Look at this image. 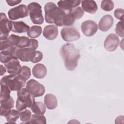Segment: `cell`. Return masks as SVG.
I'll list each match as a JSON object with an SVG mask.
<instances>
[{
  "instance_id": "17",
  "label": "cell",
  "mask_w": 124,
  "mask_h": 124,
  "mask_svg": "<svg viewBox=\"0 0 124 124\" xmlns=\"http://www.w3.org/2000/svg\"><path fill=\"white\" fill-rule=\"evenodd\" d=\"M81 2V1L78 0H59L57 3L59 8L63 10L69 11L77 7Z\"/></svg>"
},
{
  "instance_id": "33",
  "label": "cell",
  "mask_w": 124,
  "mask_h": 124,
  "mask_svg": "<svg viewBox=\"0 0 124 124\" xmlns=\"http://www.w3.org/2000/svg\"><path fill=\"white\" fill-rule=\"evenodd\" d=\"M115 31L116 34L121 37H123L124 36V27H123V21H119L116 24Z\"/></svg>"
},
{
  "instance_id": "9",
  "label": "cell",
  "mask_w": 124,
  "mask_h": 124,
  "mask_svg": "<svg viewBox=\"0 0 124 124\" xmlns=\"http://www.w3.org/2000/svg\"><path fill=\"white\" fill-rule=\"evenodd\" d=\"M28 15L29 11L28 7L24 4H20L16 7L13 8L8 12V17L11 20L24 18L28 16Z\"/></svg>"
},
{
  "instance_id": "26",
  "label": "cell",
  "mask_w": 124,
  "mask_h": 124,
  "mask_svg": "<svg viewBox=\"0 0 124 124\" xmlns=\"http://www.w3.org/2000/svg\"><path fill=\"white\" fill-rule=\"evenodd\" d=\"M46 123V118L43 115L33 114L32 115L30 120L27 122L26 124H43Z\"/></svg>"
},
{
  "instance_id": "24",
  "label": "cell",
  "mask_w": 124,
  "mask_h": 124,
  "mask_svg": "<svg viewBox=\"0 0 124 124\" xmlns=\"http://www.w3.org/2000/svg\"><path fill=\"white\" fill-rule=\"evenodd\" d=\"M42 29L41 26H32L30 28L27 34L28 36L31 38H35L39 37L42 33Z\"/></svg>"
},
{
  "instance_id": "5",
  "label": "cell",
  "mask_w": 124,
  "mask_h": 124,
  "mask_svg": "<svg viewBox=\"0 0 124 124\" xmlns=\"http://www.w3.org/2000/svg\"><path fill=\"white\" fill-rule=\"evenodd\" d=\"M18 47L11 45L7 39L1 41L0 59L1 63H6L13 58H17L16 51ZM18 59V58H17Z\"/></svg>"
},
{
  "instance_id": "37",
  "label": "cell",
  "mask_w": 124,
  "mask_h": 124,
  "mask_svg": "<svg viewBox=\"0 0 124 124\" xmlns=\"http://www.w3.org/2000/svg\"><path fill=\"white\" fill-rule=\"evenodd\" d=\"M0 75L3 76L6 72V68L4 67H3L2 65H0Z\"/></svg>"
},
{
  "instance_id": "21",
  "label": "cell",
  "mask_w": 124,
  "mask_h": 124,
  "mask_svg": "<svg viewBox=\"0 0 124 124\" xmlns=\"http://www.w3.org/2000/svg\"><path fill=\"white\" fill-rule=\"evenodd\" d=\"M81 6L83 10L90 14H94L97 10L98 7L94 0H82Z\"/></svg>"
},
{
  "instance_id": "15",
  "label": "cell",
  "mask_w": 124,
  "mask_h": 124,
  "mask_svg": "<svg viewBox=\"0 0 124 124\" xmlns=\"http://www.w3.org/2000/svg\"><path fill=\"white\" fill-rule=\"evenodd\" d=\"M43 34L47 40H54L56 38L58 34V28L54 25H47L44 29Z\"/></svg>"
},
{
  "instance_id": "1",
  "label": "cell",
  "mask_w": 124,
  "mask_h": 124,
  "mask_svg": "<svg viewBox=\"0 0 124 124\" xmlns=\"http://www.w3.org/2000/svg\"><path fill=\"white\" fill-rule=\"evenodd\" d=\"M45 18L46 23H54L56 26H70L72 25L76 18L71 10L65 11L58 7L54 3H46L44 7Z\"/></svg>"
},
{
  "instance_id": "3",
  "label": "cell",
  "mask_w": 124,
  "mask_h": 124,
  "mask_svg": "<svg viewBox=\"0 0 124 124\" xmlns=\"http://www.w3.org/2000/svg\"><path fill=\"white\" fill-rule=\"evenodd\" d=\"M17 98L16 101V108L19 111L31 108L35 103L34 97L26 88H22L17 92Z\"/></svg>"
},
{
  "instance_id": "12",
  "label": "cell",
  "mask_w": 124,
  "mask_h": 124,
  "mask_svg": "<svg viewBox=\"0 0 124 124\" xmlns=\"http://www.w3.org/2000/svg\"><path fill=\"white\" fill-rule=\"evenodd\" d=\"M119 42L120 40L118 36L114 33H110L106 38L104 43V46L107 51L112 52L116 49Z\"/></svg>"
},
{
  "instance_id": "10",
  "label": "cell",
  "mask_w": 124,
  "mask_h": 124,
  "mask_svg": "<svg viewBox=\"0 0 124 124\" xmlns=\"http://www.w3.org/2000/svg\"><path fill=\"white\" fill-rule=\"evenodd\" d=\"M62 39L66 42H73L79 39L80 35L78 31L73 27H64L61 31Z\"/></svg>"
},
{
  "instance_id": "11",
  "label": "cell",
  "mask_w": 124,
  "mask_h": 124,
  "mask_svg": "<svg viewBox=\"0 0 124 124\" xmlns=\"http://www.w3.org/2000/svg\"><path fill=\"white\" fill-rule=\"evenodd\" d=\"M81 30L85 36L90 37L96 33L98 30V26L94 21L87 20L82 23Z\"/></svg>"
},
{
  "instance_id": "31",
  "label": "cell",
  "mask_w": 124,
  "mask_h": 124,
  "mask_svg": "<svg viewBox=\"0 0 124 124\" xmlns=\"http://www.w3.org/2000/svg\"><path fill=\"white\" fill-rule=\"evenodd\" d=\"M71 12L74 15L76 19L81 18L84 15V12L80 7H77L71 9Z\"/></svg>"
},
{
  "instance_id": "23",
  "label": "cell",
  "mask_w": 124,
  "mask_h": 124,
  "mask_svg": "<svg viewBox=\"0 0 124 124\" xmlns=\"http://www.w3.org/2000/svg\"><path fill=\"white\" fill-rule=\"evenodd\" d=\"M31 108L32 112L38 115H44L46 110L45 105L41 102H35Z\"/></svg>"
},
{
  "instance_id": "6",
  "label": "cell",
  "mask_w": 124,
  "mask_h": 124,
  "mask_svg": "<svg viewBox=\"0 0 124 124\" xmlns=\"http://www.w3.org/2000/svg\"><path fill=\"white\" fill-rule=\"evenodd\" d=\"M30 19L34 24H42L44 22L41 6L37 2H32L27 6Z\"/></svg>"
},
{
  "instance_id": "14",
  "label": "cell",
  "mask_w": 124,
  "mask_h": 124,
  "mask_svg": "<svg viewBox=\"0 0 124 124\" xmlns=\"http://www.w3.org/2000/svg\"><path fill=\"white\" fill-rule=\"evenodd\" d=\"M113 18L111 15H105L100 20L98 28L102 31H107L113 26Z\"/></svg>"
},
{
  "instance_id": "13",
  "label": "cell",
  "mask_w": 124,
  "mask_h": 124,
  "mask_svg": "<svg viewBox=\"0 0 124 124\" xmlns=\"http://www.w3.org/2000/svg\"><path fill=\"white\" fill-rule=\"evenodd\" d=\"M4 66L7 70V72L10 74H19L21 71L20 62L17 58H13L4 63Z\"/></svg>"
},
{
  "instance_id": "22",
  "label": "cell",
  "mask_w": 124,
  "mask_h": 124,
  "mask_svg": "<svg viewBox=\"0 0 124 124\" xmlns=\"http://www.w3.org/2000/svg\"><path fill=\"white\" fill-rule=\"evenodd\" d=\"M20 112L18 110L11 109L8 113L5 116L8 123L10 124H15L16 121L20 117Z\"/></svg>"
},
{
  "instance_id": "8",
  "label": "cell",
  "mask_w": 124,
  "mask_h": 124,
  "mask_svg": "<svg viewBox=\"0 0 124 124\" xmlns=\"http://www.w3.org/2000/svg\"><path fill=\"white\" fill-rule=\"evenodd\" d=\"M12 20L8 19L4 13H0V38L1 41L7 39L10 31L12 30Z\"/></svg>"
},
{
  "instance_id": "35",
  "label": "cell",
  "mask_w": 124,
  "mask_h": 124,
  "mask_svg": "<svg viewBox=\"0 0 124 124\" xmlns=\"http://www.w3.org/2000/svg\"><path fill=\"white\" fill-rule=\"evenodd\" d=\"M38 46V42L36 39H31V43L30 45L29 48H31V49L35 50H36Z\"/></svg>"
},
{
  "instance_id": "16",
  "label": "cell",
  "mask_w": 124,
  "mask_h": 124,
  "mask_svg": "<svg viewBox=\"0 0 124 124\" xmlns=\"http://www.w3.org/2000/svg\"><path fill=\"white\" fill-rule=\"evenodd\" d=\"M33 51V50L28 47L23 48H18L16 51V56L18 59H19L22 62H28L30 61Z\"/></svg>"
},
{
  "instance_id": "30",
  "label": "cell",
  "mask_w": 124,
  "mask_h": 124,
  "mask_svg": "<svg viewBox=\"0 0 124 124\" xmlns=\"http://www.w3.org/2000/svg\"><path fill=\"white\" fill-rule=\"evenodd\" d=\"M20 39H21V36H19L18 35L12 34L8 37V38H7V40L11 45L17 47L19 44Z\"/></svg>"
},
{
  "instance_id": "4",
  "label": "cell",
  "mask_w": 124,
  "mask_h": 124,
  "mask_svg": "<svg viewBox=\"0 0 124 124\" xmlns=\"http://www.w3.org/2000/svg\"><path fill=\"white\" fill-rule=\"evenodd\" d=\"M26 80L20 74L5 76L0 79V85L8 86L12 91H18L24 88Z\"/></svg>"
},
{
  "instance_id": "20",
  "label": "cell",
  "mask_w": 124,
  "mask_h": 124,
  "mask_svg": "<svg viewBox=\"0 0 124 124\" xmlns=\"http://www.w3.org/2000/svg\"><path fill=\"white\" fill-rule=\"evenodd\" d=\"M44 104L47 108L52 110L58 106V101L55 95L51 93L46 94L44 97Z\"/></svg>"
},
{
  "instance_id": "7",
  "label": "cell",
  "mask_w": 124,
  "mask_h": 124,
  "mask_svg": "<svg viewBox=\"0 0 124 124\" xmlns=\"http://www.w3.org/2000/svg\"><path fill=\"white\" fill-rule=\"evenodd\" d=\"M26 88L34 97H40L44 95L45 92L44 85L33 79H31L27 82Z\"/></svg>"
},
{
  "instance_id": "27",
  "label": "cell",
  "mask_w": 124,
  "mask_h": 124,
  "mask_svg": "<svg viewBox=\"0 0 124 124\" xmlns=\"http://www.w3.org/2000/svg\"><path fill=\"white\" fill-rule=\"evenodd\" d=\"M101 8L105 11L109 12L114 8V3L112 0H104L101 2Z\"/></svg>"
},
{
  "instance_id": "32",
  "label": "cell",
  "mask_w": 124,
  "mask_h": 124,
  "mask_svg": "<svg viewBox=\"0 0 124 124\" xmlns=\"http://www.w3.org/2000/svg\"><path fill=\"white\" fill-rule=\"evenodd\" d=\"M21 76H22L26 80L29 79L31 75V69L25 65L22 66L21 67V71L20 73L19 74Z\"/></svg>"
},
{
  "instance_id": "36",
  "label": "cell",
  "mask_w": 124,
  "mask_h": 124,
  "mask_svg": "<svg viewBox=\"0 0 124 124\" xmlns=\"http://www.w3.org/2000/svg\"><path fill=\"white\" fill-rule=\"evenodd\" d=\"M6 2L8 5L10 6H13L16 5H17L21 2V0H6Z\"/></svg>"
},
{
  "instance_id": "19",
  "label": "cell",
  "mask_w": 124,
  "mask_h": 124,
  "mask_svg": "<svg viewBox=\"0 0 124 124\" xmlns=\"http://www.w3.org/2000/svg\"><path fill=\"white\" fill-rule=\"evenodd\" d=\"M32 73L35 78L39 79L43 78L47 74V69L45 65L38 63L33 66Z\"/></svg>"
},
{
  "instance_id": "28",
  "label": "cell",
  "mask_w": 124,
  "mask_h": 124,
  "mask_svg": "<svg viewBox=\"0 0 124 124\" xmlns=\"http://www.w3.org/2000/svg\"><path fill=\"white\" fill-rule=\"evenodd\" d=\"M43 57V53L40 51L34 50L32 53L30 62L32 63H37L40 62Z\"/></svg>"
},
{
  "instance_id": "34",
  "label": "cell",
  "mask_w": 124,
  "mask_h": 124,
  "mask_svg": "<svg viewBox=\"0 0 124 124\" xmlns=\"http://www.w3.org/2000/svg\"><path fill=\"white\" fill-rule=\"evenodd\" d=\"M124 10L121 8H118L115 10L114 12V16L117 19L123 21L124 20Z\"/></svg>"
},
{
  "instance_id": "29",
  "label": "cell",
  "mask_w": 124,
  "mask_h": 124,
  "mask_svg": "<svg viewBox=\"0 0 124 124\" xmlns=\"http://www.w3.org/2000/svg\"><path fill=\"white\" fill-rule=\"evenodd\" d=\"M20 119L23 122V123H25L29 121L31 118V112L29 109H24V111L20 112Z\"/></svg>"
},
{
  "instance_id": "18",
  "label": "cell",
  "mask_w": 124,
  "mask_h": 124,
  "mask_svg": "<svg viewBox=\"0 0 124 124\" xmlns=\"http://www.w3.org/2000/svg\"><path fill=\"white\" fill-rule=\"evenodd\" d=\"M12 31L17 33H25L27 32L30 29L29 25L26 24L23 21H12Z\"/></svg>"
},
{
  "instance_id": "2",
  "label": "cell",
  "mask_w": 124,
  "mask_h": 124,
  "mask_svg": "<svg viewBox=\"0 0 124 124\" xmlns=\"http://www.w3.org/2000/svg\"><path fill=\"white\" fill-rule=\"evenodd\" d=\"M60 53L64 61L65 68L69 71L74 70L77 67L80 58L79 50L76 49L73 44L67 43L62 46Z\"/></svg>"
},
{
  "instance_id": "25",
  "label": "cell",
  "mask_w": 124,
  "mask_h": 124,
  "mask_svg": "<svg viewBox=\"0 0 124 124\" xmlns=\"http://www.w3.org/2000/svg\"><path fill=\"white\" fill-rule=\"evenodd\" d=\"M11 90L5 85H0V102L8 100L11 97L10 96Z\"/></svg>"
}]
</instances>
